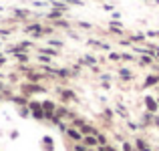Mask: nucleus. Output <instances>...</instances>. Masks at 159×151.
Returning a JSON list of instances; mask_svg holds the SVG:
<instances>
[{
	"label": "nucleus",
	"mask_w": 159,
	"mask_h": 151,
	"mask_svg": "<svg viewBox=\"0 0 159 151\" xmlns=\"http://www.w3.org/2000/svg\"><path fill=\"white\" fill-rule=\"evenodd\" d=\"M101 151H109V149H101Z\"/></svg>",
	"instance_id": "nucleus-7"
},
{
	"label": "nucleus",
	"mask_w": 159,
	"mask_h": 151,
	"mask_svg": "<svg viewBox=\"0 0 159 151\" xmlns=\"http://www.w3.org/2000/svg\"><path fill=\"white\" fill-rule=\"evenodd\" d=\"M42 107H44V109H46V111H48V115L52 113V109H54V105H52V103H44V105H42Z\"/></svg>",
	"instance_id": "nucleus-3"
},
{
	"label": "nucleus",
	"mask_w": 159,
	"mask_h": 151,
	"mask_svg": "<svg viewBox=\"0 0 159 151\" xmlns=\"http://www.w3.org/2000/svg\"><path fill=\"white\" fill-rule=\"evenodd\" d=\"M155 81H157V77H151V79H147V85H153Z\"/></svg>",
	"instance_id": "nucleus-6"
},
{
	"label": "nucleus",
	"mask_w": 159,
	"mask_h": 151,
	"mask_svg": "<svg viewBox=\"0 0 159 151\" xmlns=\"http://www.w3.org/2000/svg\"><path fill=\"white\" fill-rule=\"evenodd\" d=\"M0 63H2V61H0Z\"/></svg>",
	"instance_id": "nucleus-8"
},
{
	"label": "nucleus",
	"mask_w": 159,
	"mask_h": 151,
	"mask_svg": "<svg viewBox=\"0 0 159 151\" xmlns=\"http://www.w3.org/2000/svg\"><path fill=\"white\" fill-rule=\"evenodd\" d=\"M30 107H32V113L36 115V117H42V111H40V105H39V103H32Z\"/></svg>",
	"instance_id": "nucleus-1"
},
{
	"label": "nucleus",
	"mask_w": 159,
	"mask_h": 151,
	"mask_svg": "<svg viewBox=\"0 0 159 151\" xmlns=\"http://www.w3.org/2000/svg\"><path fill=\"white\" fill-rule=\"evenodd\" d=\"M69 135H71L73 139H77V141H79V139H81V135H79V133H77V131H73V129L69 131Z\"/></svg>",
	"instance_id": "nucleus-4"
},
{
	"label": "nucleus",
	"mask_w": 159,
	"mask_h": 151,
	"mask_svg": "<svg viewBox=\"0 0 159 151\" xmlns=\"http://www.w3.org/2000/svg\"><path fill=\"white\" fill-rule=\"evenodd\" d=\"M83 141H85L87 145H97V143H99V139H95V137H85Z\"/></svg>",
	"instance_id": "nucleus-2"
},
{
	"label": "nucleus",
	"mask_w": 159,
	"mask_h": 151,
	"mask_svg": "<svg viewBox=\"0 0 159 151\" xmlns=\"http://www.w3.org/2000/svg\"><path fill=\"white\" fill-rule=\"evenodd\" d=\"M147 105H149V109H151V111H155V109H157V107H155V103H153L151 99H147Z\"/></svg>",
	"instance_id": "nucleus-5"
}]
</instances>
